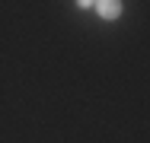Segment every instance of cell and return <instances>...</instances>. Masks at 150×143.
Segmentation results:
<instances>
[{
  "label": "cell",
  "instance_id": "obj_1",
  "mask_svg": "<svg viewBox=\"0 0 150 143\" xmlns=\"http://www.w3.org/2000/svg\"><path fill=\"white\" fill-rule=\"evenodd\" d=\"M93 10L102 16V19H118L121 16V0H93Z\"/></svg>",
  "mask_w": 150,
  "mask_h": 143
},
{
  "label": "cell",
  "instance_id": "obj_2",
  "mask_svg": "<svg viewBox=\"0 0 150 143\" xmlns=\"http://www.w3.org/2000/svg\"><path fill=\"white\" fill-rule=\"evenodd\" d=\"M77 6H80V10H90V6H93V0H77Z\"/></svg>",
  "mask_w": 150,
  "mask_h": 143
}]
</instances>
